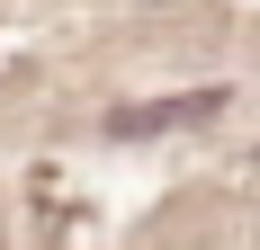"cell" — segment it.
Segmentation results:
<instances>
[{"label": "cell", "mask_w": 260, "mask_h": 250, "mask_svg": "<svg viewBox=\"0 0 260 250\" xmlns=\"http://www.w3.org/2000/svg\"><path fill=\"white\" fill-rule=\"evenodd\" d=\"M234 107V90H180V99H135V107H117L108 116V134H126V143H144V134H188V125H215Z\"/></svg>", "instance_id": "cell-1"}]
</instances>
